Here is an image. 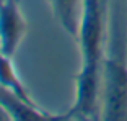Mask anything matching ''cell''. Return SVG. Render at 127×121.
<instances>
[{
  "mask_svg": "<svg viewBox=\"0 0 127 121\" xmlns=\"http://www.w3.org/2000/svg\"><path fill=\"white\" fill-rule=\"evenodd\" d=\"M101 115L104 120L127 121V57L117 39L101 64Z\"/></svg>",
  "mask_w": 127,
  "mask_h": 121,
  "instance_id": "cell-1",
  "label": "cell"
},
{
  "mask_svg": "<svg viewBox=\"0 0 127 121\" xmlns=\"http://www.w3.org/2000/svg\"><path fill=\"white\" fill-rule=\"evenodd\" d=\"M25 31V20L16 0H0V53L10 57Z\"/></svg>",
  "mask_w": 127,
  "mask_h": 121,
  "instance_id": "cell-3",
  "label": "cell"
},
{
  "mask_svg": "<svg viewBox=\"0 0 127 121\" xmlns=\"http://www.w3.org/2000/svg\"><path fill=\"white\" fill-rule=\"evenodd\" d=\"M62 28L70 36L77 38L83 10V0H49Z\"/></svg>",
  "mask_w": 127,
  "mask_h": 121,
  "instance_id": "cell-4",
  "label": "cell"
},
{
  "mask_svg": "<svg viewBox=\"0 0 127 121\" xmlns=\"http://www.w3.org/2000/svg\"><path fill=\"white\" fill-rule=\"evenodd\" d=\"M108 0H83V10L78 26L83 69H101L106 49V25H108Z\"/></svg>",
  "mask_w": 127,
  "mask_h": 121,
  "instance_id": "cell-2",
  "label": "cell"
}]
</instances>
